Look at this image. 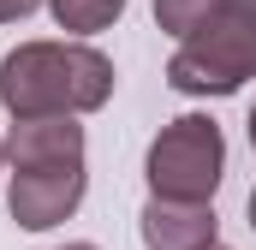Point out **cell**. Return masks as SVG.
I'll return each mask as SVG.
<instances>
[{"instance_id": "6da1fadb", "label": "cell", "mask_w": 256, "mask_h": 250, "mask_svg": "<svg viewBox=\"0 0 256 250\" xmlns=\"http://www.w3.org/2000/svg\"><path fill=\"white\" fill-rule=\"evenodd\" d=\"M6 208L24 232H54L60 220L78 214L90 167H84V125L78 114H36L18 120L6 137Z\"/></svg>"}, {"instance_id": "7a4b0ae2", "label": "cell", "mask_w": 256, "mask_h": 250, "mask_svg": "<svg viewBox=\"0 0 256 250\" xmlns=\"http://www.w3.org/2000/svg\"><path fill=\"white\" fill-rule=\"evenodd\" d=\"M120 72L90 42H18L0 60V108L12 120L36 114H96L114 102Z\"/></svg>"}, {"instance_id": "3957f363", "label": "cell", "mask_w": 256, "mask_h": 250, "mask_svg": "<svg viewBox=\"0 0 256 250\" xmlns=\"http://www.w3.org/2000/svg\"><path fill=\"white\" fill-rule=\"evenodd\" d=\"M250 78H256V12H244L238 0H226V12L191 30L167 60V84L179 96H238Z\"/></svg>"}, {"instance_id": "277c9868", "label": "cell", "mask_w": 256, "mask_h": 250, "mask_svg": "<svg viewBox=\"0 0 256 250\" xmlns=\"http://www.w3.org/2000/svg\"><path fill=\"white\" fill-rule=\"evenodd\" d=\"M149 196H179V202H214L226 179V137L208 114H179L155 131L143 155Z\"/></svg>"}, {"instance_id": "5b68a950", "label": "cell", "mask_w": 256, "mask_h": 250, "mask_svg": "<svg viewBox=\"0 0 256 250\" xmlns=\"http://www.w3.org/2000/svg\"><path fill=\"white\" fill-rule=\"evenodd\" d=\"M143 250H208L220 244V214L214 202H179V196H149L137 214Z\"/></svg>"}, {"instance_id": "8992f818", "label": "cell", "mask_w": 256, "mask_h": 250, "mask_svg": "<svg viewBox=\"0 0 256 250\" xmlns=\"http://www.w3.org/2000/svg\"><path fill=\"white\" fill-rule=\"evenodd\" d=\"M48 12H54V24L66 36H96L108 24H120L126 0H48Z\"/></svg>"}, {"instance_id": "52a82bcc", "label": "cell", "mask_w": 256, "mask_h": 250, "mask_svg": "<svg viewBox=\"0 0 256 250\" xmlns=\"http://www.w3.org/2000/svg\"><path fill=\"white\" fill-rule=\"evenodd\" d=\"M214 12H226V0H155V24L167 30V36H191V30H202Z\"/></svg>"}, {"instance_id": "ba28073f", "label": "cell", "mask_w": 256, "mask_h": 250, "mask_svg": "<svg viewBox=\"0 0 256 250\" xmlns=\"http://www.w3.org/2000/svg\"><path fill=\"white\" fill-rule=\"evenodd\" d=\"M36 6H48V0H0V24H18V18H30Z\"/></svg>"}, {"instance_id": "9c48e42d", "label": "cell", "mask_w": 256, "mask_h": 250, "mask_svg": "<svg viewBox=\"0 0 256 250\" xmlns=\"http://www.w3.org/2000/svg\"><path fill=\"white\" fill-rule=\"evenodd\" d=\"M244 214H250V232H256V190H250V202H244Z\"/></svg>"}, {"instance_id": "30bf717a", "label": "cell", "mask_w": 256, "mask_h": 250, "mask_svg": "<svg viewBox=\"0 0 256 250\" xmlns=\"http://www.w3.org/2000/svg\"><path fill=\"white\" fill-rule=\"evenodd\" d=\"M244 131H250V149H256V108H250V120H244Z\"/></svg>"}, {"instance_id": "8fae6325", "label": "cell", "mask_w": 256, "mask_h": 250, "mask_svg": "<svg viewBox=\"0 0 256 250\" xmlns=\"http://www.w3.org/2000/svg\"><path fill=\"white\" fill-rule=\"evenodd\" d=\"M60 250H96V244H60Z\"/></svg>"}, {"instance_id": "7c38bea8", "label": "cell", "mask_w": 256, "mask_h": 250, "mask_svg": "<svg viewBox=\"0 0 256 250\" xmlns=\"http://www.w3.org/2000/svg\"><path fill=\"white\" fill-rule=\"evenodd\" d=\"M0 167H6V137H0Z\"/></svg>"}, {"instance_id": "4fadbf2b", "label": "cell", "mask_w": 256, "mask_h": 250, "mask_svg": "<svg viewBox=\"0 0 256 250\" xmlns=\"http://www.w3.org/2000/svg\"><path fill=\"white\" fill-rule=\"evenodd\" d=\"M238 6H244V12H256V0H238Z\"/></svg>"}, {"instance_id": "5bb4252c", "label": "cell", "mask_w": 256, "mask_h": 250, "mask_svg": "<svg viewBox=\"0 0 256 250\" xmlns=\"http://www.w3.org/2000/svg\"><path fill=\"white\" fill-rule=\"evenodd\" d=\"M208 250H226V244H208Z\"/></svg>"}]
</instances>
